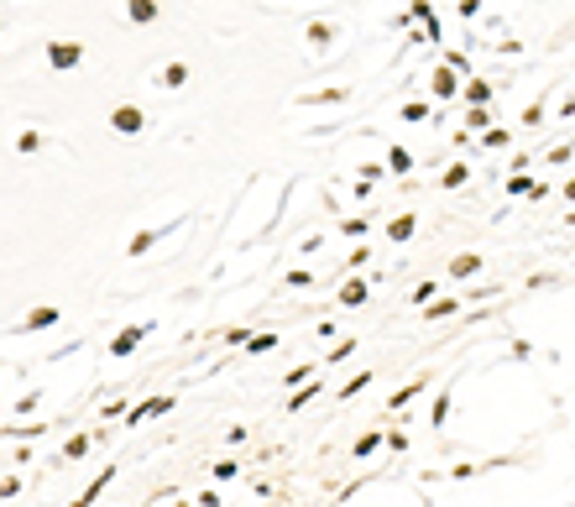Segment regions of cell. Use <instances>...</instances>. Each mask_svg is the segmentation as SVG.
<instances>
[{"instance_id": "obj_1", "label": "cell", "mask_w": 575, "mask_h": 507, "mask_svg": "<svg viewBox=\"0 0 575 507\" xmlns=\"http://www.w3.org/2000/svg\"><path fill=\"white\" fill-rule=\"evenodd\" d=\"M47 63H53V68H79L84 48H79V42H53V48H47Z\"/></svg>"}, {"instance_id": "obj_2", "label": "cell", "mask_w": 575, "mask_h": 507, "mask_svg": "<svg viewBox=\"0 0 575 507\" xmlns=\"http://www.w3.org/2000/svg\"><path fill=\"white\" fill-rule=\"evenodd\" d=\"M147 335H152V324H131V330H120L116 340H110V356H131L141 340H147Z\"/></svg>"}, {"instance_id": "obj_3", "label": "cell", "mask_w": 575, "mask_h": 507, "mask_svg": "<svg viewBox=\"0 0 575 507\" xmlns=\"http://www.w3.org/2000/svg\"><path fill=\"white\" fill-rule=\"evenodd\" d=\"M110 126H116L120 136H136V131L147 126V120H141V110H136V105H120L116 116H110Z\"/></svg>"}, {"instance_id": "obj_4", "label": "cell", "mask_w": 575, "mask_h": 507, "mask_svg": "<svg viewBox=\"0 0 575 507\" xmlns=\"http://www.w3.org/2000/svg\"><path fill=\"white\" fill-rule=\"evenodd\" d=\"M173 408V398H152V403H141V408H131V418L126 424H141V418H157V413H167Z\"/></svg>"}, {"instance_id": "obj_5", "label": "cell", "mask_w": 575, "mask_h": 507, "mask_svg": "<svg viewBox=\"0 0 575 507\" xmlns=\"http://www.w3.org/2000/svg\"><path fill=\"white\" fill-rule=\"evenodd\" d=\"M110 476H116V471H100V476H94L89 486H84V497H79V502H69V507H94V497L105 492V481H110Z\"/></svg>"}, {"instance_id": "obj_6", "label": "cell", "mask_w": 575, "mask_h": 507, "mask_svg": "<svg viewBox=\"0 0 575 507\" xmlns=\"http://www.w3.org/2000/svg\"><path fill=\"white\" fill-rule=\"evenodd\" d=\"M126 11H131V21H157V0H126Z\"/></svg>"}, {"instance_id": "obj_7", "label": "cell", "mask_w": 575, "mask_h": 507, "mask_svg": "<svg viewBox=\"0 0 575 507\" xmlns=\"http://www.w3.org/2000/svg\"><path fill=\"white\" fill-rule=\"evenodd\" d=\"M58 324V308H32L26 314V330H53Z\"/></svg>"}, {"instance_id": "obj_8", "label": "cell", "mask_w": 575, "mask_h": 507, "mask_svg": "<svg viewBox=\"0 0 575 507\" xmlns=\"http://www.w3.org/2000/svg\"><path fill=\"white\" fill-rule=\"evenodd\" d=\"M435 95H439V100L455 95V68H439V73H435Z\"/></svg>"}, {"instance_id": "obj_9", "label": "cell", "mask_w": 575, "mask_h": 507, "mask_svg": "<svg viewBox=\"0 0 575 507\" xmlns=\"http://www.w3.org/2000/svg\"><path fill=\"white\" fill-rule=\"evenodd\" d=\"M387 236H392V241H408V236H413V214H398V220L387 225Z\"/></svg>"}, {"instance_id": "obj_10", "label": "cell", "mask_w": 575, "mask_h": 507, "mask_svg": "<svg viewBox=\"0 0 575 507\" xmlns=\"http://www.w3.org/2000/svg\"><path fill=\"white\" fill-rule=\"evenodd\" d=\"M340 304H345V308H356V304H366V283H345V293H340Z\"/></svg>"}, {"instance_id": "obj_11", "label": "cell", "mask_w": 575, "mask_h": 507, "mask_svg": "<svg viewBox=\"0 0 575 507\" xmlns=\"http://www.w3.org/2000/svg\"><path fill=\"white\" fill-rule=\"evenodd\" d=\"M272 345H277V335H251V340H246V351H251V356H267Z\"/></svg>"}, {"instance_id": "obj_12", "label": "cell", "mask_w": 575, "mask_h": 507, "mask_svg": "<svg viewBox=\"0 0 575 507\" xmlns=\"http://www.w3.org/2000/svg\"><path fill=\"white\" fill-rule=\"evenodd\" d=\"M183 79H188V68H183V63H167V68H163V84H167V89H178Z\"/></svg>"}, {"instance_id": "obj_13", "label": "cell", "mask_w": 575, "mask_h": 507, "mask_svg": "<svg viewBox=\"0 0 575 507\" xmlns=\"http://www.w3.org/2000/svg\"><path fill=\"white\" fill-rule=\"evenodd\" d=\"M152 230H141V236H131V257H147V251H152Z\"/></svg>"}, {"instance_id": "obj_14", "label": "cell", "mask_w": 575, "mask_h": 507, "mask_svg": "<svg viewBox=\"0 0 575 507\" xmlns=\"http://www.w3.org/2000/svg\"><path fill=\"white\" fill-rule=\"evenodd\" d=\"M476 267H482V257H455V267H450V272H455V277H471Z\"/></svg>"}, {"instance_id": "obj_15", "label": "cell", "mask_w": 575, "mask_h": 507, "mask_svg": "<svg viewBox=\"0 0 575 507\" xmlns=\"http://www.w3.org/2000/svg\"><path fill=\"white\" fill-rule=\"evenodd\" d=\"M84 450H89V439H84V434H73V439H69V445H63V460H79V455H84Z\"/></svg>"}, {"instance_id": "obj_16", "label": "cell", "mask_w": 575, "mask_h": 507, "mask_svg": "<svg viewBox=\"0 0 575 507\" xmlns=\"http://www.w3.org/2000/svg\"><path fill=\"white\" fill-rule=\"evenodd\" d=\"M16 147H21V152H37V147H42V136H37V131H21V136H16Z\"/></svg>"}, {"instance_id": "obj_17", "label": "cell", "mask_w": 575, "mask_h": 507, "mask_svg": "<svg viewBox=\"0 0 575 507\" xmlns=\"http://www.w3.org/2000/svg\"><path fill=\"white\" fill-rule=\"evenodd\" d=\"M392 167H398V173H408V167H413V157L403 152V147H392Z\"/></svg>"}, {"instance_id": "obj_18", "label": "cell", "mask_w": 575, "mask_h": 507, "mask_svg": "<svg viewBox=\"0 0 575 507\" xmlns=\"http://www.w3.org/2000/svg\"><path fill=\"white\" fill-rule=\"evenodd\" d=\"M565 194H570V199H575V178H570V183H565Z\"/></svg>"}]
</instances>
